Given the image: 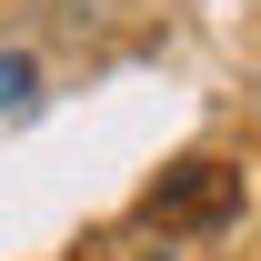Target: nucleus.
Returning a JSON list of instances; mask_svg holds the SVG:
<instances>
[{
  "label": "nucleus",
  "instance_id": "obj_1",
  "mask_svg": "<svg viewBox=\"0 0 261 261\" xmlns=\"http://www.w3.org/2000/svg\"><path fill=\"white\" fill-rule=\"evenodd\" d=\"M241 211V171L231 161H171L151 191H141V221L151 231H211Z\"/></svg>",
  "mask_w": 261,
  "mask_h": 261
}]
</instances>
